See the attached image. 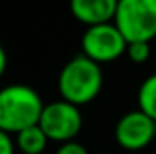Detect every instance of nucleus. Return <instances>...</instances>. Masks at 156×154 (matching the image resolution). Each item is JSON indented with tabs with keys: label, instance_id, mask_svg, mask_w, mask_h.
I'll return each mask as SVG.
<instances>
[{
	"label": "nucleus",
	"instance_id": "1",
	"mask_svg": "<svg viewBox=\"0 0 156 154\" xmlns=\"http://www.w3.org/2000/svg\"><path fill=\"white\" fill-rule=\"evenodd\" d=\"M44 102L29 85L13 83L0 89V129L9 134L33 127L40 121Z\"/></svg>",
	"mask_w": 156,
	"mask_h": 154
},
{
	"label": "nucleus",
	"instance_id": "2",
	"mask_svg": "<svg viewBox=\"0 0 156 154\" xmlns=\"http://www.w3.org/2000/svg\"><path fill=\"white\" fill-rule=\"evenodd\" d=\"M102 69L85 54L71 58L58 75V93L62 100L73 105H85L93 102L102 91Z\"/></svg>",
	"mask_w": 156,
	"mask_h": 154
},
{
	"label": "nucleus",
	"instance_id": "3",
	"mask_svg": "<svg viewBox=\"0 0 156 154\" xmlns=\"http://www.w3.org/2000/svg\"><path fill=\"white\" fill-rule=\"evenodd\" d=\"M127 44L156 37V0H118L115 20Z\"/></svg>",
	"mask_w": 156,
	"mask_h": 154
},
{
	"label": "nucleus",
	"instance_id": "4",
	"mask_svg": "<svg viewBox=\"0 0 156 154\" xmlns=\"http://www.w3.org/2000/svg\"><path fill=\"white\" fill-rule=\"evenodd\" d=\"M82 51L96 64L115 62L127 51V40L120 33L116 24H98L85 29L82 37Z\"/></svg>",
	"mask_w": 156,
	"mask_h": 154
},
{
	"label": "nucleus",
	"instance_id": "5",
	"mask_svg": "<svg viewBox=\"0 0 156 154\" xmlns=\"http://www.w3.org/2000/svg\"><path fill=\"white\" fill-rule=\"evenodd\" d=\"M38 125L53 142H71L82 129V114L78 105H73L66 100H58L44 105Z\"/></svg>",
	"mask_w": 156,
	"mask_h": 154
},
{
	"label": "nucleus",
	"instance_id": "6",
	"mask_svg": "<svg viewBox=\"0 0 156 154\" xmlns=\"http://www.w3.org/2000/svg\"><path fill=\"white\" fill-rule=\"evenodd\" d=\"M156 136V121L144 111L125 113L115 127V138L120 147L127 151L145 149Z\"/></svg>",
	"mask_w": 156,
	"mask_h": 154
},
{
	"label": "nucleus",
	"instance_id": "7",
	"mask_svg": "<svg viewBox=\"0 0 156 154\" xmlns=\"http://www.w3.org/2000/svg\"><path fill=\"white\" fill-rule=\"evenodd\" d=\"M118 0H69V9L78 22L87 27L115 20Z\"/></svg>",
	"mask_w": 156,
	"mask_h": 154
},
{
	"label": "nucleus",
	"instance_id": "8",
	"mask_svg": "<svg viewBox=\"0 0 156 154\" xmlns=\"http://www.w3.org/2000/svg\"><path fill=\"white\" fill-rule=\"evenodd\" d=\"M47 134L42 131L38 123L33 127H27L16 134V147L24 154H42L47 147Z\"/></svg>",
	"mask_w": 156,
	"mask_h": 154
},
{
	"label": "nucleus",
	"instance_id": "9",
	"mask_svg": "<svg viewBox=\"0 0 156 154\" xmlns=\"http://www.w3.org/2000/svg\"><path fill=\"white\" fill-rule=\"evenodd\" d=\"M138 109L156 121V73L145 78L138 89Z\"/></svg>",
	"mask_w": 156,
	"mask_h": 154
},
{
	"label": "nucleus",
	"instance_id": "10",
	"mask_svg": "<svg viewBox=\"0 0 156 154\" xmlns=\"http://www.w3.org/2000/svg\"><path fill=\"white\" fill-rule=\"evenodd\" d=\"M125 54L134 64H145L149 60V54H151L149 42H131V44H127Z\"/></svg>",
	"mask_w": 156,
	"mask_h": 154
},
{
	"label": "nucleus",
	"instance_id": "11",
	"mask_svg": "<svg viewBox=\"0 0 156 154\" xmlns=\"http://www.w3.org/2000/svg\"><path fill=\"white\" fill-rule=\"evenodd\" d=\"M56 154H89V152H87V149H85L82 143H78V142H75V140H71V142L62 143L60 149L56 151Z\"/></svg>",
	"mask_w": 156,
	"mask_h": 154
},
{
	"label": "nucleus",
	"instance_id": "12",
	"mask_svg": "<svg viewBox=\"0 0 156 154\" xmlns=\"http://www.w3.org/2000/svg\"><path fill=\"white\" fill-rule=\"evenodd\" d=\"M0 154H15V143L9 132L0 129Z\"/></svg>",
	"mask_w": 156,
	"mask_h": 154
},
{
	"label": "nucleus",
	"instance_id": "13",
	"mask_svg": "<svg viewBox=\"0 0 156 154\" xmlns=\"http://www.w3.org/2000/svg\"><path fill=\"white\" fill-rule=\"evenodd\" d=\"M5 69H7V54H5L4 47L0 45V76L5 73Z\"/></svg>",
	"mask_w": 156,
	"mask_h": 154
}]
</instances>
